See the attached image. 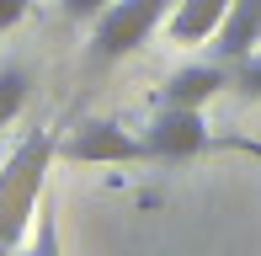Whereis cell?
<instances>
[{"label":"cell","instance_id":"obj_4","mask_svg":"<svg viewBox=\"0 0 261 256\" xmlns=\"http://www.w3.org/2000/svg\"><path fill=\"white\" fill-rule=\"evenodd\" d=\"M59 160H75V166H123V160H144L139 134H128L112 118H86L80 128L59 134Z\"/></svg>","mask_w":261,"mask_h":256},{"label":"cell","instance_id":"obj_5","mask_svg":"<svg viewBox=\"0 0 261 256\" xmlns=\"http://www.w3.org/2000/svg\"><path fill=\"white\" fill-rule=\"evenodd\" d=\"M256 43H261V0H229L219 32H213V54H219V64L251 59Z\"/></svg>","mask_w":261,"mask_h":256},{"label":"cell","instance_id":"obj_6","mask_svg":"<svg viewBox=\"0 0 261 256\" xmlns=\"http://www.w3.org/2000/svg\"><path fill=\"white\" fill-rule=\"evenodd\" d=\"M224 86H229V64H187L160 86V107H208Z\"/></svg>","mask_w":261,"mask_h":256},{"label":"cell","instance_id":"obj_11","mask_svg":"<svg viewBox=\"0 0 261 256\" xmlns=\"http://www.w3.org/2000/svg\"><path fill=\"white\" fill-rule=\"evenodd\" d=\"M107 6H112V0H59V11H64L69 21H86V27H91L96 16H101Z\"/></svg>","mask_w":261,"mask_h":256},{"label":"cell","instance_id":"obj_8","mask_svg":"<svg viewBox=\"0 0 261 256\" xmlns=\"http://www.w3.org/2000/svg\"><path fill=\"white\" fill-rule=\"evenodd\" d=\"M21 256H64L59 251V208L43 197L38 203V214H32V229H27V240H21Z\"/></svg>","mask_w":261,"mask_h":256},{"label":"cell","instance_id":"obj_9","mask_svg":"<svg viewBox=\"0 0 261 256\" xmlns=\"http://www.w3.org/2000/svg\"><path fill=\"white\" fill-rule=\"evenodd\" d=\"M27 91H32L27 69H21V64H0V128H11V123L21 118V107H27Z\"/></svg>","mask_w":261,"mask_h":256},{"label":"cell","instance_id":"obj_14","mask_svg":"<svg viewBox=\"0 0 261 256\" xmlns=\"http://www.w3.org/2000/svg\"><path fill=\"white\" fill-rule=\"evenodd\" d=\"M0 160H6V149H0Z\"/></svg>","mask_w":261,"mask_h":256},{"label":"cell","instance_id":"obj_12","mask_svg":"<svg viewBox=\"0 0 261 256\" xmlns=\"http://www.w3.org/2000/svg\"><path fill=\"white\" fill-rule=\"evenodd\" d=\"M208 149H229V155H251V160H261V139H245V134H224V139H213Z\"/></svg>","mask_w":261,"mask_h":256},{"label":"cell","instance_id":"obj_13","mask_svg":"<svg viewBox=\"0 0 261 256\" xmlns=\"http://www.w3.org/2000/svg\"><path fill=\"white\" fill-rule=\"evenodd\" d=\"M27 11H32V0H0V32H11Z\"/></svg>","mask_w":261,"mask_h":256},{"label":"cell","instance_id":"obj_10","mask_svg":"<svg viewBox=\"0 0 261 256\" xmlns=\"http://www.w3.org/2000/svg\"><path fill=\"white\" fill-rule=\"evenodd\" d=\"M234 75H229V86L240 91L245 101H261V54H251V59H240V64H229Z\"/></svg>","mask_w":261,"mask_h":256},{"label":"cell","instance_id":"obj_1","mask_svg":"<svg viewBox=\"0 0 261 256\" xmlns=\"http://www.w3.org/2000/svg\"><path fill=\"white\" fill-rule=\"evenodd\" d=\"M54 160H59V128H32V134L0 160V256H11L27 240Z\"/></svg>","mask_w":261,"mask_h":256},{"label":"cell","instance_id":"obj_2","mask_svg":"<svg viewBox=\"0 0 261 256\" xmlns=\"http://www.w3.org/2000/svg\"><path fill=\"white\" fill-rule=\"evenodd\" d=\"M176 0H112L91 21V64H117L149 43V32L165 21Z\"/></svg>","mask_w":261,"mask_h":256},{"label":"cell","instance_id":"obj_7","mask_svg":"<svg viewBox=\"0 0 261 256\" xmlns=\"http://www.w3.org/2000/svg\"><path fill=\"white\" fill-rule=\"evenodd\" d=\"M224 11H229V0H176L165 16V32H171V43H208Z\"/></svg>","mask_w":261,"mask_h":256},{"label":"cell","instance_id":"obj_3","mask_svg":"<svg viewBox=\"0 0 261 256\" xmlns=\"http://www.w3.org/2000/svg\"><path fill=\"white\" fill-rule=\"evenodd\" d=\"M139 144H144V160H192L213 144V134H208L203 107H155Z\"/></svg>","mask_w":261,"mask_h":256}]
</instances>
